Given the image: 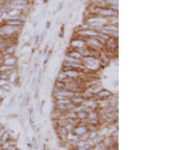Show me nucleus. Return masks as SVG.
I'll return each mask as SVG.
<instances>
[{"label": "nucleus", "instance_id": "nucleus-1", "mask_svg": "<svg viewBox=\"0 0 180 150\" xmlns=\"http://www.w3.org/2000/svg\"><path fill=\"white\" fill-rule=\"evenodd\" d=\"M82 64L88 70V72H95L102 66L100 59L97 56H84L82 59Z\"/></svg>", "mask_w": 180, "mask_h": 150}, {"label": "nucleus", "instance_id": "nucleus-2", "mask_svg": "<svg viewBox=\"0 0 180 150\" xmlns=\"http://www.w3.org/2000/svg\"><path fill=\"white\" fill-rule=\"evenodd\" d=\"M53 95L56 97V98H72L77 95V93L67 90V89H54Z\"/></svg>", "mask_w": 180, "mask_h": 150}, {"label": "nucleus", "instance_id": "nucleus-3", "mask_svg": "<svg viewBox=\"0 0 180 150\" xmlns=\"http://www.w3.org/2000/svg\"><path fill=\"white\" fill-rule=\"evenodd\" d=\"M70 46L72 49H81L86 46V41L79 36H73V39L70 42Z\"/></svg>", "mask_w": 180, "mask_h": 150}, {"label": "nucleus", "instance_id": "nucleus-4", "mask_svg": "<svg viewBox=\"0 0 180 150\" xmlns=\"http://www.w3.org/2000/svg\"><path fill=\"white\" fill-rule=\"evenodd\" d=\"M86 46L90 47L94 51H102L103 49V44L97 40L96 37H91V39H86Z\"/></svg>", "mask_w": 180, "mask_h": 150}, {"label": "nucleus", "instance_id": "nucleus-5", "mask_svg": "<svg viewBox=\"0 0 180 150\" xmlns=\"http://www.w3.org/2000/svg\"><path fill=\"white\" fill-rule=\"evenodd\" d=\"M17 63H18V59L14 56V55H4L2 59H1V64L4 65H9V66H14L17 67Z\"/></svg>", "mask_w": 180, "mask_h": 150}, {"label": "nucleus", "instance_id": "nucleus-6", "mask_svg": "<svg viewBox=\"0 0 180 150\" xmlns=\"http://www.w3.org/2000/svg\"><path fill=\"white\" fill-rule=\"evenodd\" d=\"M112 95H113V94H112L109 90L101 89V90L97 93L96 95L94 96V98H95V100H97V101H98V100H106V98H109Z\"/></svg>", "mask_w": 180, "mask_h": 150}, {"label": "nucleus", "instance_id": "nucleus-7", "mask_svg": "<svg viewBox=\"0 0 180 150\" xmlns=\"http://www.w3.org/2000/svg\"><path fill=\"white\" fill-rule=\"evenodd\" d=\"M18 79H19V76H18L17 68H16V70H12L11 72H9V78H7V81H9L10 84H16Z\"/></svg>", "mask_w": 180, "mask_h": 150}, {"label": "nucleus", "instance_id": "nucleus-8", "mask_svg": "<svg viewBox=\"0 0 180 150\" xmlns=\"http://www.w3.org/2000/svg\"><path fill=\"white\" fill-rule=\"evenodd\" d=\"M72 132L79 137L81 135H83V133H85V132H88V127H86L85 125H78V126H75V129H73Z\"/></svg>", "mask_w": 180, "mask_h": 150}, {"label": "nucleus", "instance_id": "nucleus-9", "mask_svg": "<svg viewBox=\"0 0 180 150\" xmlns=\"http://www.w3.org/2000/svg\"><path fill=\"white\" fill-rule=\"evenodd\" d=\"M4 24H7L10 27H16V28L23 27V22L21 19H9V21H5Z\"/></svg>", "mask_w": 180, "mask_h": 150}, {"label": "nucleus", "instance_id": "nucleus-10", "mask_svg": "<svg viewBox=\"0 0 180 150\" xmlns=\"http://www.w3.org/2000/svg\"><path fill=\"white\" fill-rule=\"evenodd\" d=\"M88 117V113L86 112H84V110H82V112H78L77 113V119H79V120H83V119H85Z\"/></svg>", "mask_w": 180, "mask_h": 150}, {"label": "nucleus", "instance_id": "nucleus-11", "mask_svg": "<svg viewBox=\"0 0 180 150\" xmlns=\"http://www.w3.org/2000/svg\"><path fill=\"white\" fill-rule=\"evenodd\" d=\"M78 138H79V140H82V142H86V140H89V131H88V132H85V133H83V135H81Z\"/></svg>", "mask_w": 180, "mask_h": 150}, {"label": "nucleus", "instance_id": "nucleus-12", "mask_svg": "<svg viewBox=\"0 0 180 150\" xmlns=\"http://www.w3.org/2000/svg\"><path fill=\"white\" fill-rule=\"evenodd\" d=\"M7 95V91H5L2 88H0V100H2V98H5V96Z\"/></svg>", "mask_w": 180, "mask_h": 150}, {"label": "nucleus", "instance_id": "nucleus-13", "mask_svg": "<svg viewBox=\"0 0 180 150\" xmlns=\"http://www.w3.org/2000/svg\"><path fill=\"white\" fill-rule=\"evenodd\" d=\"M7 150H17V148H16V145H12V147H10Z\"/></svg>", "mask_w": 180, "mask_h": 150}, {"label": "nucleus", "instance_id": "nucleus-14", "mask_svg": "<svg viewBox=\"0 0 180 150\" xmlns=\"http://www.w3.org/2000/svg\"><path fill=\"white\" fill-rule=\"evenodd\" d=\"M0 102H1V101H0Z\"/></svg>", "mask_w": 180, "mask_h": 150}]
</instances>
